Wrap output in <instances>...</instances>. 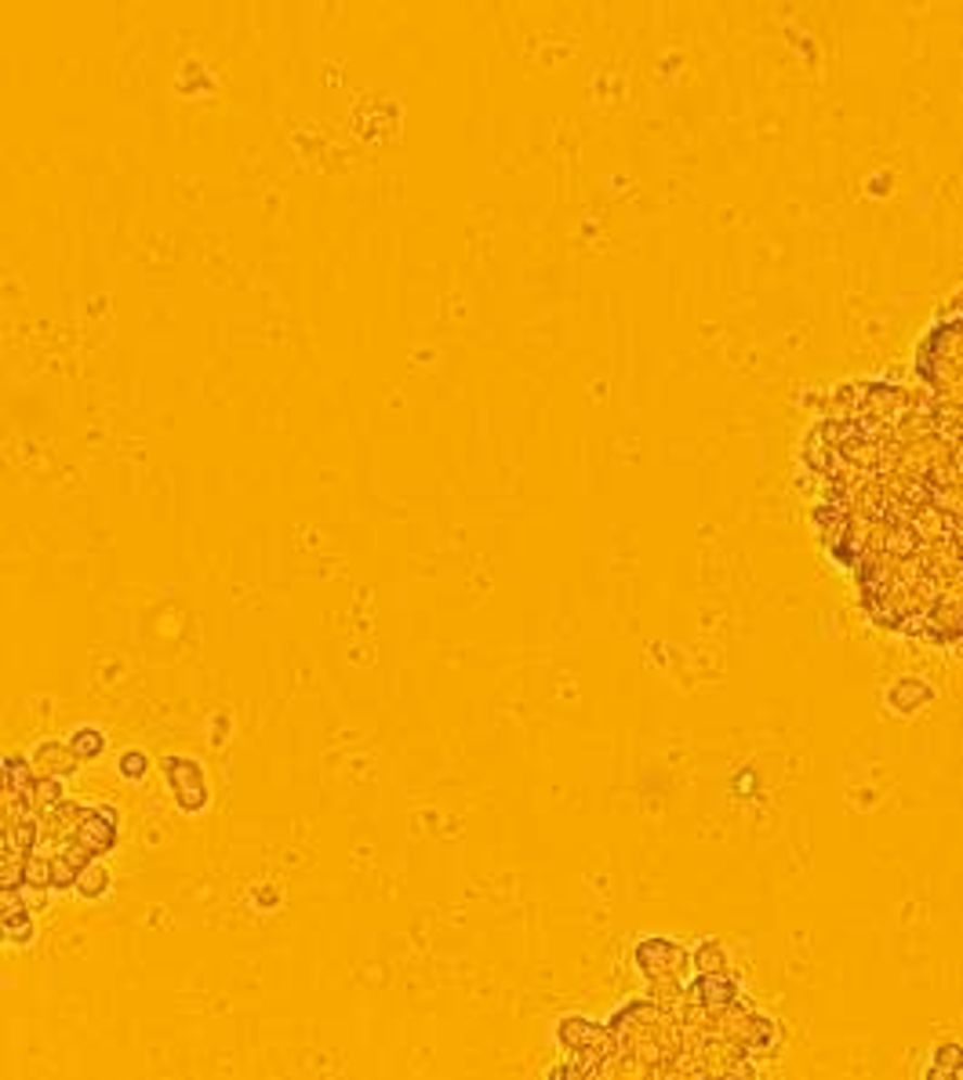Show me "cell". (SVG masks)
Returning <instances> with one entry per match:
<instances>
[{
	"instance_id": "6da1fadb",
	"label": "cell",
	"mask_w": 963,
	"mask_h": 1080,
	"mask_svg": "<svg viewBox=\"0 0 963 1080\" xmlns=\"http://www.w3.org/2000/svg\"><path fill=\"white\" fill-rule=\"evenodd\" d=\"M830 554L869 619L963 644V441L927 393L855 382L807 437Z\"/></svg>"
},
{
	"instance_id": "8992f818",
	"label": "cell",
	"mask_w": 963,
	"mask_h": 1080,
	"mask_svg": "<svg viewBox=\"0 0 963 1080\" xmlns=\"http://www.w3.org/2000/svg\"><path fill=\"white\" fill-rule=\"evenodd\" d=\"M120 772L128 775V778H142V772H146V757H142V753H124Z\"/></svg>"
},
{
	"instance_id": "7a4b0ae2",
	"label": "cell",
	"mask_w": 963,
	"mask_h": 1080,
	"mask_svg": "<svg viewBox=\"0 0 963 1080\" xmlns=\"http://www.w3.org/2000/svg\"><path fill=\"white\" fill-rule=\"evenodd\" d=\"M916 376L924 382L927 401L963 441V314L941 320L920 342Z\"/></svg>"
},
{
	"instance_id": "5b68a950",
	"label": "cell",
	"mask_w": 963,
	"mask_h": 1080,
	"mask_svg": "<svg viewBox=\"0 0 963 1080\" xmlns=\"http://www.w3.org/2000/svg\"><path fill=\"white\" fill-rule=\"evenodd\" d=\"M77 888H80V895H88V899H95L102 888H106V874L102 869H88L85 877L77 880Z\"/></svg>"
},
{
	"instance_id": "3957f363",
	"label": "cell",
	"mask_w": 963,
	"mask_h": 1080,
	"mask_svg": "<svg viewBox=\"0 0 963 1080\" xmlns=\"http://www.w3.org/2000/svg\"><path fill=\"white\" fill-rule=\"evenodd\" d=\"M168 778H171V789H175V801H179L185 812H201L204 801H208L201 772H196L190 761H182V757H171V761H168Z\"/></svg>"
},
{
	"instance_id": "277c9868",
	"label": "cell",
	"mask_w": 963,
	"mask_h": 1080,
	"mask_svg": "<svg viewBox=\"0 0 963 1080\" xmlns=\"http://www.w3.org/2000/svg\"><path fill=\"white\" fill-rule=\"evenodd\" d=\"M74 750H77L80 757H95V753L102 750L99 732H95V728H85V732H80L77 739H74Z\"/></svg>"
}]
</instances>
